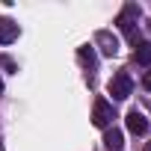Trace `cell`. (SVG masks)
<instances>
[{"label": "cell", "mask_w": 151, "mask_h": 151, "mask_svg": "<svg viewBox=\"0 0 151 151\" xmlns=\"http://www.w3.org/2000/svg\"><path fill=\"white\" fill-rule=\"evenodd\" d=\"M139 15H142V9L136 6V3H127L122 12H119V18H116V24H119V30L136 45V21H139Z\"/></svg>", "instance_id": "1"}, {"label": "cell", "mask_w": 151, "mask_h": 151, "mask_svg": "<svg viewBox=\"0 0 151 151\" xmlns=\"http://www.w3.org/2000/svg\"><path fill=\"white\" fill-rule=\"evenodd\" d=\"M130 92H133V80L127 77L124 71H122V74H116V77L110 80V95H113L116 101H124Z\"/></svg>", "instance_id": "2"}, {"label": "cell", "mask_w": 151, "mask_h": 151, "mask_svg": "<svg viewBox=\"0 0 151 151\" xmlns=\"http://www.w3.org/2000/svg\"><path fill=\"white\" fill-rule=\"evenodd\" d=\"M113 104L110 101H104V98H98L95 101V110H92V122L98 124V127H110L113 124Z\"/></svg>", "instance_id": "3"}, {"label": "cell", "mask_w": 151, "mask_h": 151, "mask_svg": "<svg viewBox=\"0 0 151 151\" xmlns=\"http://www.w3.org/2000/svg\"><path fill=\"white\" fill-rule=\"evenodd\" d=\"M95 45L101 47L104 56H116V53H119V39H116L110 30H98V33H95Z\"/></svg>", "instance_id": "4"}, {"label": "cell", "mask_w": 151, "mask_h": 151, "mask_svg": "<svg viewBox=\"0 0 151 151\" xmlns=\"http://www.w3.org/2000/svg\"><path fill=\"white\" fill-rule=\"evenodd\" d=\"M127 130L136 133V136H145V133H148V119H145L139 110H130V113H127Z\"/></svg>", "instance_id": "5"}, {"label": "cell", "mask_w": 151, "mask_h": 151, "mask_svg": "<svg viewBox=\"0 0 151 151\" xmlns=\"http://www.w3.org/2000/svg\"><path fill=\"white\" fill-rule=\"evenodd\" d=\"M18 24L15 21H9V18H0V45H12L15 39H18Z\"/></svg>", "instance_id": "6"}, {"label": "cell", "mask_w": 151, "mask_h": 151, "mask_svg": "<svg viewBox=\"0 0 151 151\" xmlns=\"http://www.w3.org/2000/svg\"><path fill=\"white\" fill-rule=\"evenodd\" d=\"M104 145H107L110 151H119V148L124 145V136H122V130H119V127H107V133H104Z\"/></svg>", "instance_id": "7"}, {"label": "cell", "mask_w": 151, "mask_h": 151, "mask_svg": "<svg viewBox=\"0 0 151 151\" xmlns=\"http://www.w3.org/2000/svg\"><path fill=\"white\" fill-rule=\"evenodd\" d=\"M133 59L139 65H151V42H139L136 50H133Z\"/></svg>", "instance_id": "8"}, {"label": "cell", "mask_w": 151, "mask_h": 151, "mask_svg": "<svg viewBox=\"0 0 151 151\" xmlns=\"http://www.w3.org/2000/svg\"><path fill=\"white\" fill-rule=\"evenodd\" d=\"M77 56H80V62H83V65H89V68H95V65H98V56H95V47H89V45L77 47Z\"/></svg>", "instance_id": "9"}, {"label": "cell", "mask_w": 151, "mask_h": 151, "mask_svg": "<svg viewBox=\"0 0 151 151\" xmlns=\"http://www.w3.org/2000/svg\"><path fill=\"white\" fill-rule=\"evenodd\" d=\"M142 86L151 92V71H145V74H142Z\"/></svg>", "instance_id": "10"}, {"label": "cell", "mask_w": 151, "mask_h": 151, "mask_svg": "<svg viewBox=\"0 0 151 151\" xmlns=\"http://www.w3.org/2000/svg\"><path fill=\"white\" fill-rule=\"evenodd\" d=\"M0 92H3V80H0Z\"/></svg>", "instance_id": "11"}, {"label": "cell", "mask_w": 151, "mask_h": 151, "mask_svg": "<svg viewBox=\"0 0 151 151\" xmlns=\"http://www.w3.org/2000/svg\"><path fill=\"white\" fill-rule=\"evenodd\" d=\"M148 151H151V142H148Z\"/></svg>", "instance_id": "12"}]
</instances>
